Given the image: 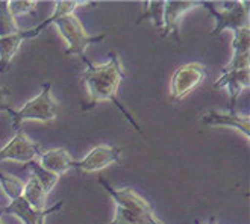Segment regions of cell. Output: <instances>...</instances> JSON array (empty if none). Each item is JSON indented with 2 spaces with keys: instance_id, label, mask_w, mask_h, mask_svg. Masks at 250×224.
<instances>
[{
  "instance_id": "ac0fdd59",
  "label": "cell",
  "mask_w": 250,
  "mask_h": 224,
  "mask_svg": "<svg viewBox=\"0 0 250 224\" xmlns=\"http://www.w3.org/2000/svg\"><path fill=\"white\" fill-rule=\"evenodd\" d=\"M21 29L17 23V19L12 16L8 2H0V38L20 32Z\"/></svg>"
},
{
  "instance_id": "ba28073f",
  "label": "cell",
  "mask_w": 250,
  "mask_h": 224,
  "mask_svg": "<svg viewBox=\"0 0 250 224\" xmlns=\"http://www.w3.org/2000/svg\"><path fill=\"white\" fill-rule=\"evenodd\" d=\"M122 150L119 147H112L108 144H99L94 148H91L83 159L75 162V167L79 171L83 173H97L100 170H104L112 163H117L120 159Z\"/></svg>"
},
{
  "instance_id": "3957f363",
  "label": "cell",
  "mask_w": 250,
  "mask_h": 224,
  "mask_svg": "<svg viewBox=\"0 0 250 224\" xmlns=\"http://www.w3.org/2000/svg\"><path fill=\"white\" fill-rule=\"evenodd\" d=\"M61 108L52 94V83H42L41 93L29 100L26 104L12 112V127L19 130L24 122H42L47 123L60 117Z\"/></svg>"
},
{
  "instance_id": "4fadbf2b",
  "label": "cell",
  "mask_w": 250,
  "mask_h": 224,
  "mask_svg": "<svg viewBox=\"0 0 250 224\" xmlns=\"http://www.w3.org/2000/svg\"><path fill=\"white\" fill-rule=\"evenodd\" d=\"M250 68L244 70H235V71H223L214 83L212 88H228L229 96H230V104L229 111H235V104L238 102L240 94L250 85Z\"/></svg>"
},
{
  "instance_id": "6da1fadb",
  "label": "cell",
  "mask_w": 250,
  "mask_h": 224,
  "mask_svg": "<svg viewBox=\"0 0 250 224\" xmlns=\"http://www.w3.org/2000/svg\"><path fill=\"white\" fill-rule=\"evenodd\" d=\"M82 61L86 64V68L82 73V78L86 85L88 97H90L91 103L94 104L100 102H112L132 123V126L140 133H144L140 129L138 123L129 115V112L122 104L117 102V93H119L120 83L125 79V68H123L122 58L117 53H112L111 59L105 64H91L86 58H83Z\"/></svg>"
},
{
  "instance_id": "7a4b0ae2",
  "label": "cell",
  "mask_w": 250,
  "mask_h": 224,
  "mask_svg": "<svg viewBox=\"0 0 250 224\" xmlns=\"http://www.w3.org/2000/svg\"><path fill=\"white\" fill-rule=\"evenodd\" d=\"M99 183L105 188L115 203V214L109 224H164L156 218L149 202L140 196L135 189H115L102 177L99 179Z\"/></svg>"
},
{
  "instance_id": "cb8c5ba5",
  "label": "cell",
  "mask_w": 250,
  "mask_h": 224,
  "mask_svg": "<svg viewBox=\"0 0 250 224\" xmlns=\"http://www.w3.org/2000/svg\"><path fill=\"white\" fill-rule=\"evenodd\" d=\"M40 224H44V221H41V223H40Z\"/></svg>"
},
{
  "instance_id": "8fae6325",
  "label": "cell",
  "mask_w": 250,
  "mask_h": 224,
  "mask_svg": "<svg viewBox=\"0 0 250 224\" xmlns=\"http://www.w3.org/2000/svg\"><path fill=\"white\" fill-rule=\"evenodd\" d=\"M203 126L209 127H230L241 132L246 140L250 138V118L237 111H208L200 117Z\"/></svg>"
},
{
  "instance_id": "5bb4252c",
  "label": "cell",
  "mask_w": 250,
  "mask_h": 224,
  "mask_svg": "<svg viewBox=\"0 0 250 224\" xmlns=\"http://www.w3.org/2000/svg\"><path fill=\"white\" fill-rule=\"evenodd\" d=\"M233 56L230 62L223 68V71H235V70H244L249 67V58H250V31L249 26L243 27L240 31L233 32Z\"/></svg>"
},
{
  "instance_id": "30bf717a",
  "label": "cell",
  "mask_w": 250,
  "mask_h": 224,
  "mask_svg": "<svg viewBox=\"0 0 250 224\" xmlns=\"http://www.w3.org/2000/svg\"><path fill=\"white\" fill-rule=\"evenodd\" d=\"M200 5L202 2H193V0H170V2H166L164 3V29L161 37L163 38L174 37L176 42H179L181 41L179 21L182 16Z\"/></svg>"
},
{
  "instance_id": "ffe728a7",
  "label": "cell",
  "mask_w": 250,
  "mask_h": 224,
  "mask_svg": "<svg viewBox=\"0 0 250 224\" xmlns=\"http://www.w3.org/2000/svg\"><path fill=\"white\" fill-rule=\"evenodd\" d=\"M27 167L32 170V174L37 177V181L40 182V185L44 188V191H46L47 194L52 192V189L56 186V183L60 182V176H56V174H52L49 173L47 170H44L38 162H31V163H27Z\"/></svg>"
},
{
  "instance_id": "277c9868",
  "label": "cell",
  "mask_w": 250,
  "mask_h": 224,
  "mask_svg": "<svg viewBox=\"0 0 250 224\" xmlns=\"http://www.w3.org/2000/svg\"><path fill=\"white\" fill-rule=\"evenodd\" d=\"M222 5V9H217L211 2H202V6L207 8L215 20V26L209 32L211 37H218L226 29L237 32L249 26V2H223Z\"/></svg>"
},
{
  "instance_id": "8992f818",
  "label": "cell",
  "mask_w": 250,
  "mask_h": 224,
  "mask_svg": "<svg viewBox=\"0 0 250 224\" xmlns=\"http://www.w3.org/2000/svg\"><path fill=\"white\" fill-rule=\"evenodd\" d=\"M208 68L200 62H189L174 70L170 82V99L182 100L207 79Z\"/></svg>"
},
{
  "instance_id": "9a60e30c",
  "label": "cell",
  "mask_w": 250,
  "mask_h": 224,
  "mask_svg": "<svg viewBox=\"0 0 250 224\" xmlns=\"http://www.w3.org/2000/svg\"><path fill=\"white\" fill-rule=\"evenodd\" d=\"M37 161L44 170H47L49 173L56 174L60 177L65 171L75 167V162H76L73 159V156L67 150H64V148H53V150H44L42 148V152L40 153Z\"/></svg>"
},
{
  "instance_id": "2e32d148",
  "label": "cell",
  "mask_w": 250,
  "mask_h": 224,
  "mask_svg": "<svg viewBox=\"0 0 250 224\" xmlns=\"http://www.w3.org/2000/svg\"><path fill=\"white\" fill-rule=\"evenodd\" d=\"M49 194L44 191V188L40 185V182L37 181V177L34 174H31L29 181L24 183L23 188V199L31 204L35 211L42 212L46 211V200H47Z\"/></svg>"
},
{
  "instance_id": "d4e9b609",
  "label": "cell",
  "mask_w": 250,
  "mask_h": 224,
  "mask_svg": "<svg viewBox=\"0 0 250 224\" xmlns=\"http://www.w3.org/2000/svg\"><path fill=\"white\" fill-rule=\"evenodd\" d=\"M0 224H2V223H0Z\"/></svg>"
},
{
  "instance_id": "52a82bcc",
  "label": "cell",
  "mask_w": 250,
  "mask_h": 224,
  "mask_svg": "<svg viewBox=\"0 0 250 224\" xmlns=\"http://www.w3.org/2000/svg\"><path fill=\"white\" fill-rule=\"evenodd\" d=\"M42 148L26 135L23 129L16 130L14 138L0 148V161H11L17 163H31L38 159Z\"/></svg>"
},
{
  "instance_id": "d6986e66",
  "label": "cell",
  "mask_w": 250,
  "mask_h": 224,
  "mask_svg": "<svg viewBox=\"0 0 250 224\" xmlns=\"http://www.w3.org/2000/svg\"><path fill=\"white\" fill-rule=\"evenodd\" d=\"M164 3L166 2H147V11L137 20V24H140L144 20H152L153 26L158 31L164 29Z\"/></svg>"
},
{
  "instance_id": "44dd1931",
  "label": "cell",
  "mask_w": 250,
  "mask_h": 224,
  "mask_svg": "<svg viewBox=\"0 0 250 224\" xmlns=\"http://www.w3.org/2000/svg\"><path fill=\"white\" fill-rule=\"evenodd\" d=\"M37 2H27V0H17V2H8V6H9V11L14 17H19L21 14H26V12H31L37 8Z\"/></svg>"
},
{
  "instance_id": "603a6c76",
  "label": "cell",
  "mask_w": 250,
  "mask_h": 224,
  "mask_svg": "<svg viewBox=\"0 0 250 224\" xmlns=\"http://www.w3.org/2000/svg\"><path fill=\"white\" fill-rule=\"evenodd\" d=\"M197 224H200V223H199V221H197ZM207 224H217V223H215V221H214V220H211V221H209V223H207Z\"/></svg>"
},
{
  "instance_id": "e0dca14e",
  "label": "cell",
  "mask_w": 250,
  "mask_h": 224,
  "mask_svg": "<svg viewBox=\"0 0 250 224\" xmlns=\"http://www.w3.org/2000/svg\"><path fill=\"white\" fill-rule=\"evenodd\" d=\"M0 186H2L3 192L6 194V197L9 200H16L23 196L24 183L21 179L12 176V174L0 171Z\"/></svg>"
},
{
  "instance_id": "9c48e42d",
  "label": "cell",
  "mask_w": 250,
  "mask_h": 224,
  "mask_svg": "<svg viewBox=\"0 0 250 224\" xmlns=\"http://www.w3.org/2000/svg\"><path fill=\"white\" fill-rule=\"evenodd\" d=\"M52 23H53V20H52V17H49L46 21H42L37 27L26 29V31H20L17 34H12V35L0 38V73L5 71L9 67L12 58L16 56V53L19 52V49H20L23 41L38 37L41 34L42 29L47 27Z\"/></svg>"
},
{
  "instance_id": "7c38bea8",
  "label": "cell",
  "mask_w": 250,
  "mask_h": 224,
  "mask_svg": "<svg viewBox=\"0 0 250 224\" xmlns=\"http://www.w3.org/2000/svg\"><path fill=\"white\" fill-rule=\"evenodd\" d=\"M62 207V202L60 203H56L50 207H47L46 211H42V212H38L35 211V209L29 204L23 196L16 199V200H11L9 204L3 206V207H0V214H8V215H16L17 218H20L24 224H40L41 221L46 220L47 215L56 212V211H60V209Z\"/></svg>"
},
{
  "instance_id": "5b68a950",
  "label": "cell",
  "mask_w": 250,
  "mask_h": 224,
  "mask_svg": "<svg viewBox=\"0 0 250 224\" xmlns=\"http://www.w3.org/2000/svg\"><path fill=\"white\" fill-rule=\"evenodd\" d=\"M52 24H55L58 27L61 37L67 42L65 55H76L81 59L85 58L83 53L88 46H91L94 42H102L106 38V35H97V37L88 35L83 29V24L81 23V20L75 16V14L56 19Z\"/></svg>"
},
{
  "instance_id": "7402d4cb",
  "label": "cell",
  "mask_w": 250,
  "mask_h": 224,
  "mask_svg": "<svg viewBox=\"0 0 250 224\" xmlns=\"http://www.w3.org/2000/svg\"><path fill=\"white\" fill-rule=\"evenodd\" d=\"M16 109H12L11 100H9V93L6 91V88L0 86V112H8L12 115V112Z\"/></svg>"
}]
</instances>
